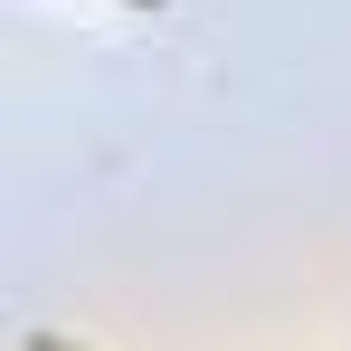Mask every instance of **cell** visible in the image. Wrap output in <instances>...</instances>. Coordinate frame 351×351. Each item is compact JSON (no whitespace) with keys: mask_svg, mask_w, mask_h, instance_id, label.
Instances as JSON below:
<instances>
[{"mask_svg":"<svg viewBox=\"0 0 351 351\" xmlns=\"http://www.w3.org/2000/svg\"><path fill=\"white\" fill-rule=\"evenodd\" d=\"M19 351H76V342H58V332H29V342H19Z\"/></svg>","mask_w":351,"mask_h":351,"instance_id":"obj_1","label":"cell"},{"mask_svg":"<svg viewBox=\"0 0 351 351\" xmlns=\"http://www.w3.org/2000/svg\"><path fill=\"white\" fill-rule=\"evenodd\" d=\"M133 10H162V0H133Z\"/></svg>","mask_w":351,"mask_h":351,"instance_id":"obj_2","label":"cell"}]
</instances>
